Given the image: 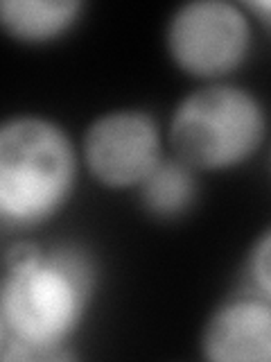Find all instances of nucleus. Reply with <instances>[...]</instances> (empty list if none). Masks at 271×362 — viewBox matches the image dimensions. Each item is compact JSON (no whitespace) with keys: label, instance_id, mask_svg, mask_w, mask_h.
I'll return each mask as SVG.
<instances>
[{"label":"nucleus","instance_id":"nucleus-10","mask_svg":"<svg viewBox=\"0 0 271 362\" xmlns=\"http://www.w3.org/2000/svg\"><path fill=\"white\" fill-rule=\"evenodd\" d=\"M246 9H251L267 28H271V0H253V3H246Z\"/></svg>","mask_w":271,"mask_h":362},{"label":"nucleus","instance_id":"nucleus-9","mask_svg":"<svg viewBox=\"0 0 271 362\" xmlns=\"http://www.w3.org/2000/svg\"><path fill=\"white\" fill-rule=\"evenodd\" d=\"M246 274L255 294L271 301V226L255 238L246 258Z\"/></svg>","mask_w":271,"mask_h":362},{"label":"nucleus","instance_id":"nucleus-2","mask_svg":"<svg viewBox=\"0 0 271 362\" xmlns=\"http://www.w3.org/2000/svg\"><path fill=\"white\" fill-rule=\"evenodd\" d=\"M77 177V154L61 124L18 113L0 124V215L37 226L61 211Z\"/></svg>","mask_w":271,"mask_h":362},{"label":"nucleus","instance_id":"nucleus-8","mask_svg":"<svg viewBox=\"0 0 271 362\" xmlns=\"http://www.w3.org/2000/svg\"><path fill=\"white\" fill-rule=\"evenodd\" d=\"M195 173L197 170L183 163L179 156H163L136 188L145 211L154 218L183 215L197 199Z\"/></svg>","mask_w":271,"mask_h":362},{"label":"nucleus","instance_id":"nucleus-5","mask_svg":"<svg viewBox=\"0 0 271 362\" xmlns=\"http://www.w3.org/2000/svg\"><path fill=\"white\" fill-rule=\"evenodd\" d=\"M88 173L111 190L138 188L161 161V129L145 109H111L88 122L82 139Z\"/></svg>","mask_w":271,"mask_h":362},{"label":"nucleus","instance_id":"nucleus-7","mask_svg":"<svg viewBox=\"0 0 271 362\" xmlns=\"http://www.w3.org/2000/svg\"><path fill=\"white\" fill-rule=\"evenodd\" d=\"M84 5L79 0H3L0 25L23 43H45L71 30Z\"/></svg>","mask_w":271,"mask_h":362},{"label":"nucleus","instance_id":"nucleus-3","mask_svg":"<svg viewBox=\"0 0 271 362\" xmlns=\"http://www.w3.org/2000/svg\"><path fill=\"white\" fill-rule=\"evenodd\" d=\"M267 136L260 98L235 84L199 86L179 102L167 127L174 156L203 173H222L251 158Z\"/></svg>","mask_w":271,"mask_h":362},{"label":"nucleus","instance_id":"nucleus-11","mask_svg":"<svg viewBox=\"0 0 271 362\" xmlns=\"http://www.w3.org/2000/svg\"><path fill=\"white\" fill-rule=\"evenodd\" d=\"M269 163H271V156H269Z\"/></svg>","mask_w":271,"mask_h":362},{"label":"nucleus","instance_id":"nucleus-6","mask_svg":"<svg viewBox=\"0 0 271 362\" xmlns=\"http://www.w3.org/2000/svg\"><path fill=\"white\" fill-rule=\"evenodd\" d=\"M199 344L212 362H271V301L260 294L224 301L203 324Z\"/></svg>","mask_w":271,"mask_h":362},{"label":"nucleus","instance_id":"nucleus-4","mask_svg":"<svg viewBox=\"0 0 271 362\" xmlns=\"http://www.w3.org/2000/svg\"><path fill=\"white\" fill-rule=\"evenodd\" d=\"M165 45L181 71L212 79L246 59L251 21L244 7L229 0H190L169 16Z\"/></svg>","mask_w":271,"mask_h":362},{"label":"nucleus","instance_id":"nucleus-1","mask_svg":"<svg viewBox=\"0 0 271 362\" xmlns=\"http://www.w3.org/2000/svg\"><path fill=\"white\" fill-rule=\"evenodd\" d=\"M95 288L90 256L75 245L41 249L20 240L3 256L0 358L68 360L66 342L82 324Z\"/></svg>","mask_w":271,"mask_h":362}]
</instances>
